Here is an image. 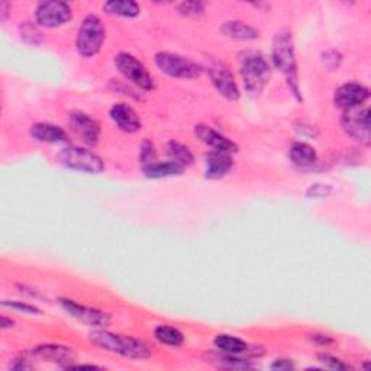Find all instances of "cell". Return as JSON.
Returning a JSON list of instances; mask_svg holds the SVG:
<instances>
[{
    "mask_svg": "<svg viewBox=\"0 0 371 371\" xmlns=\"http://www.w3.org/2000/svg\"><path fill=\"white\" fill-rule=\"evenodd\" d=\"M271 60L273 64L280 73L284 75L287 86L291 88L293 96L298 100H302L301 88H299V73H298V60L295 53L293 36L291 29H281L276 33L273 41L271 50Z\"/></svg>",
    "mask_w": 371,
    "mask_h": 371,
    "instance_id": "6da1fadb",
    "label": "cell"
},
{
    "mask_svg": "<svg viewBox=\"0 0 371 371\" xmlns=\"http://www.w3.org/2000/svg\"><path fill=\"white\" fill-rule=\"evenodd\" d=\"M90 341L109 352L119 354L122 357L135 358V360H145L152 355V348L142 340L130 337V335H120L113 334L105 329H96L90 334Z\"/></svg>",
    "mask_w": 371,
    "mask_h": 371,
    "instance_id": "7a4b0ae2",
    "label": "cell"
},
{
    "mask_svg": "<svg viewBox=\"0 0 371 371\" xmlns=\"http://www.w3.org/2000/svg\"><path fill=\"white\" fill-rule=\"evenodd\" d=\"M241 75L246 93L258 96L270 81L271 67L264 56L258 53H249L241 60Z\"/></svg>",
    "mask_w": 371,
    "mask_h": 371,
    "instance_id": "3957f363",
    "label": "cell"
},
{
    "mask_svg": "<svg viewBox=\"0 0 371 371\" xmlns=\"http://www.w3.org/2000/svg\"><path fill=\"white\" fill-rule=\"evenodd\" d=\"M106 38V29L98 15H88L81 21L77 36L75 48L81 57H95L100 53Z\"/></svg>",
    "mask_w": 371,
    "mask_h": 371,
    "instance_id": "277c9868",
    "label": "cell"
},
{
    "mask_svg": "<svg viewBox=\"0 0 371 371\" xmlns=\"http://www.w3.org/2000/svg\"><path fill=\"white\" fill-rule=\"evenodd\" d=\"M57 160L64 167L89 174H99L105 170L103 160L93 151L80 147L67 145L57 154Z\"/></svg>",
    "mask_w": 371,
    "mask_h": 371,
    "instance_id": "5b68a950",
    "label": "cell"
},
{
    "mask_svg": "<svg viewBox=\"0 0 371 371\" xmlns=\"http://www.w3.org/2000/svg\"><path fill=\"white\" fill-rule=\"evenodd\" d=\"M158 70L173 78H197L203 74V67L193 60L177 53L160 51L154 57Z\"/></svg>",
    "mask_w": 371,
    "mask_h": 371,
    "instance_id": "8992f818",
    "label": "cell"
},
{
    "mask_svg": "<svg viewBox=\"0 0 371 371\" xmlns=\"http://www.w3.org/2000/svg\"><path fill=\"white\" fill-rule=\"evenodd\" d=\"M113 63L116 70L135 88L144 92H151L155 89L152 75L135 56L130 53H119L115 56Z\"/></svg>",
    "mask_w": 371,
    "mask_h": 371,
    "instance_id": "52a82bcc",
    "label": "cell"
},
{
    "mask_svg": "<svg viewBox=\"0 0 371 371\" xmlns=\"http://www.w3.org/2000/svg\"><path fill=\"white\" fill-rule=\"evenodd\" d=\"M341 127L347 135L357 142L368 147L371 142L370 134V109L367 106L354 108L343 112Z\"/></svg>",
    "mask_w": 371,
    "mask_h": 371,
    "instance_id": "ba28073f",
    "label": "cell"
},
{
    "mask_svg": "<svg viewBox=\"0 0 371 371\" xmlns=\"http://www.w3.org/2000/svg\"><path fill=\"white\" fill-rule=\"evenodd\" d=\"M73 18V9L67 2L46 0L35 8V22L43 28H58Z\"/></svg>",
    "mask_w": 371,
    "mask_h": 371,
    "instance_id": "9c48e42d",
    "label": "cell"
},
{
    "mask_svg": "<svg viewBox=\"0 0 371 371\" xmlns=\"http://www.w3.org/2000/svg\"><path fill=\"white\" fill-rule=\"evenodd\" d=\"M208 74H209V78L212 81L214 88L218 90V93L221 96H224L226 100H231V102H236L239 99L241 93H239V88L236 85V81H235L234 73L225 63L214 61L208 67Z\"/></svg>",
    "mask_w": 371,
    "mask_h": 371,
    "instance_id": "30bf717a",
    "label": "cell"
},
{
    "mask_svg": "<svg viewBox=\"0 0 371 371\" xmlns=\"http://www.w3.org/2000/svg\"><path fill=\"white\" fill-rule=\"evenodd\" d=\"M68 123L75 137L88 147H95L100 138V123L85 112H73L68 116Z\"/></svg>",
    "mask_w": 371,
    "mask_h": 371,
    "instance_id": "8fae6325",
    "label": "cell"
},
{
    "mask_svg": "<svg viewBox=\"0 0 371 371\" xmlns=\"http://www.w3.org/2000/svg\"><path fill=\"white\" fill-rule=\"evenodd\" d=\"M60 305L70 316L83 322L88 326L102 329L110 323V316L103 310L80 305L71 299H60Z\"/></svg>",
    "mask_w": 371,
    "mask_h": 371,
    "instance_id": "7c38bea8",
    "label": "cell"
},
{
    "mask_svg": "<svg viewBox=\"0 0 371 371\" xmlns=\"http://www.w3.org/2000/svg\"><path fill=\"white\" fill-rule=\"evenodd\" d=\"M370 98L368 88L360 83H345L340 86L334 93V105L344 110H350L362 106Z\"/></svg>",
    "mask_w": 371,
    "mask_h": 371,
    "instance_id": "4fadbf2b",
    "label": "cell"
},
{
    "mask_svg": "<svg viewBox=\"0 0 371 371\" xmlns=\"http://www.w3.org/2000/svg\"><path fill=\"white\" fill-rule=\"evenodd\" d=\"M194 134L204 145H208L216 152L235 154L238 151V145L234 141H231L212 127L204 125V123H199V125L194 127Z\"/></svg>",
    "mask_w": 371,
    "mask_h": 371,
    "instance_id": "5bb4252c",
    "label": "cell"
},
{
    "mask_svg": "<svg viewBox=\"0 0 371 371\" xmlns=\"http://www.w3.org/2000/svg\"><path fill=\"white\" fill-rule=\"evenodd\" d=\"M109 115L115 125L127 134H135L142 127L138 113L127 103H115Z\"/></svg>",
    "mask_w": 371,
    "mask_h": 371,
    "instance_id": "9a60e30c",
    "label": "cell"
},
{
    "mask_svg": "<svg viewBox=\"0 0 371 371\" xmlns=\"http://www.w3.org/2000/svg\"><path fill=\"white\" fill-rule=\"evenodd\" d=\"M32 352L39 360L58 364L64 368H70L73 365V361L75 360V354L71 348L64 345H56V344L38 345Z\"/></svg>",
    "mask_w": 371,
    "mask_h": 371,
    "instance_id": "2e32d148",
    "label": "cell"
},
{
    "mask_svg": "<svg viewBox=\"0 0 371 371\" xmlns=\"http://www.w3.org/2000/svg\"><path fill=\"white\" fill-rule=\"evenodd\" d=\"M234 167V158L226 152L212 151L204 158V176L209 180L225 177Z\"/></svg>",
    "mask_w": 371,
    "mask_h": 371,
    "instance_id": "e0dca14e",
    "label": "cell"
},
{
    "mask_svg": "<svg viewBox=\"0 0 371 371\" xmlns=\"http://www.w3.org/2000/svg\"><path fill=\"white\" fill-rule=\"evenodd\" d=\"M31 137L38 142L61 144L68 141V134L58 125L50 122H36L31 127Z\"/></svg>",
    "mask_w": 371,
    "mask_h": 371,
    "instance_id": "ac0fdd59",
    "label": "cell"
},
{
    "mask_svg": "<svg viewBox=\"0 0 371 371\" xmlns=\"http://www.w3.org/2000/svg\"><path fill=\"white\" fill-rule=\"evenodd\" d=\"M214 345L218 351L231 354V355H249V354H250V357L260 355V354H257V348L253 350L244 340L234 337V335H226V334L218 335L214 341Z\"/></svg>",
    "mask_w": 371,
    "mask_h": 371,
    "instance_id": "d6986e66",
    "label": "cell"
},
{
    "mask_svg": "<svg viewBox=\"0 0 371 371\" xmlns=\"http://www.w3.org/2000/svg\"><path fill=\"white\" fill-rule=\"evenodd\" d=\"M292 162L299 169H312L315 164H318V152L316 150L303 141H298L291 147L288 151Z\"/></svg>",
    "mask_w": 371,
    "mask_h": 371,
    "instance_id": "ffe728a7",
    "label": "cell"
},
{
    "mask_svg": "<svg viewBox=\"0 0 371 371\" xmlns=\"http://www.w3.org/2000/svg\"><path fill=\"white\" fill-rule=\"evenodd\" d=\"M184 167L180 166L179 162L169 160V161H155L154 164L148 167L142 169V173L148 179H167L180 176L184 173Z\"/></svg>",
    "mask_w": 371,
    "mask_h": 371,
    "instance_id": "44dd1931",
    "label": "cell"
},
{
    "mask_svg": "<svg viewBox=\"0 0 371 371\" xmlns=\"http://www.w3.org/2000/svg\"><path fill=\"white\" fill-rule=\"evenodd\" d=\"M208 362L218 368H225V370H246L253 368V364L250 362L249 357L242 355H231L225 352H209L208 354Z\"/></svg>",
    "mask_w": 371,
    "mask_h": 371,
    "instance_id": "7402d4cb",
    "label": "cell"
},
{
    "mask_svg": "<svg viewBox=\"0 0 371 371\" xmlns=\"http://www.w3.org/2000/svg\"><path fill=\"white\" fill-rule=\"evenodd\" d=\"M221 32L231 38V39H236V41H254L260 36V32L249 25L244 23L241 21H228L221 26Z\"/></svg>",
    "mask_w": 371,
    "mask_h": 371,
    "instance_id": "603a6c76",
    "label": "cell"
},
{
    "mask_svg": "<svg viewBox=\"0 0 371 371\" xmlns=\"http://www.w3.org/2000/svg\"><path fill=\"white\" fill-rule=\"evenodd\" d=\"M103 11L112 16L137 18L141 14V6L134 0H109L103 4Z\"/></svg>",
    "mask_w": 371,
    "mask_h": 371,
    "instance_id": "cb8c5ba5",
    "label": "cell"
},
{
    "mask_svg": "<svg viewBox=\"0 0 371 371\" xmlns=\"http://www.w3.org/2000/svg\"><path fill=\"white\" fill-rule=\"evenodd\" d=\"M154 337L158 343L174 348L182 347L184 343V335L182 334V331L170 325H158L154 329Z\"/></svg>",
    "mask_w": 371,
    "mask_h": 371,
    "instance_id": "d4e9b609",
    "label": "cell"
},
{
    "mask_svg": "<svg viewBox=\"0 0 371 371\" xmlns=\"http://www.w3.org/2000/svg\"><path fill=\"white\" fill-rule=\"evenodd\" d=\"M166 151H167V155L170 157V160L179 162L180 166H183L184 169L190 167L192 164L194 162V155L193 152L190 151L189 147H186L184 144L182 142H177V141H170L166 147Z\"/></svg>",
    "mask_w": 371,
    "mask_h": 371,
    "instance_id": "484cf974",
    "label": "cell"
},
{
    "mask_svg": "<svg viewBox=\"0 0 371 371\" xmlns=\"http://www.w3.org/2000/svg\"><path fill=\"white\" fill-rule=\"evenodd\" d=\"M140 160H141V167H148L151 164H154L155 161H158L157 158V152H155V147L152 142L150 141H144L141 148H140Z\"/></svg>",
    "mask_w": 371,
    "mask_h": 371,
    "instance_id": "4316f807",
    "label": "cell"
},
{
    "mask_svg": "<svg viewBox=\"0 0 371 371\" xmlns=\"http://www.w3.org/2000/svg\"><path fill=\"white\" fill-rule=\"evenodd\" d=\"M179 12L189 18H197L204 12V4L202 2H183L179 5Z\"/></svg>",
    "mask_w": 371,
    "mask_h": 371,
    "instance_id": "83f0119b",
    "label": "cell"
},
{
    "mask_svg": "<svg viewBox=\"0 0 371 371\" xmlns=\"http://www.w3.org/2000/svg\"><path fill=\"white\" fill-rule=\"evenodd\" d=\"M2 305L5 308H11V309H15V310L28 313V315H39L41 313V310L36 306L29 305V303H23V302H18V301H4Z\"/></svg>",
    "mask_w": 371,
    "mask_h": 371,
    "instance_id": "f1b7e54d",
    "label": "cell"
},
{
    "mask_svg": "<svg viewBox=\"0 0 371 371\" xmlns=\"http://www.w3.org/2000/svg\"><path fill=\"white\" fill-rule=\"evenodd\" d=\"M318 358L322 364H325V367L331 368V370H348L350 368L348 364L343 362L340 358H335L329 354H319Z\"/></svg>",
    "mask_w": 371,
    "mask_h": 371,
    "instance_id": "f546056e",
    "label": "cell"
},
{
    "mask_svg": "<svg viewBox=\"0 0 371 371\" xmlns=\"http://www.w3.org/2000/svg\"><path fill=\"white\" fill-rule=\"evenodd\" d=\"M21 31H22V39L28 41V36H31V38H32V44H39L41 33L36 31V26H35V25H29L28 22H25V23L21 26Z\"/></svg>",
    "mask_w": 371,
    "mask_h": 371,
    "instance_id": "4dcf8cb0",
    "label": "cell"
},
{
    "mask_svg": "<svg viewBox=\"0 0 371 371\" xmlns=\"http://www.w3.org/2000/svg\"><path fill=\"white\" fill-rule=\"evenodd\" d=\"M323 63H325V66H328L329 68H338L340 67V64H341V61H343V56L338 53V51H335V50H331V51H326L325 54H323Z\"/></svg>",
    "mask_w": 371,
    "mask_h": 371,
    "instance_id": "1f68e13d",
    "label": "cell"
},
{
    "mask_svg": "<svg viewBox=\"0 0 371 371\" xmlns=\"http://www.w3.org/2000/svg\"><path fill=\"white\" fill-rule=\"evenodd\" d=\"M271 370H278V371H287V370H293L295 368V364L287 360V358H277L271 365H270Z\"/></svg>",
    "mask_w": 371,
    "mask_h": 371,
    "instance_id": "d6a6232c",
    "label": "cell"
},
{
    "mask_svg": "<svg viewBox=\"0 0 371 371\" xmlns=\"http://www.w3.org/2000/svg\"><path fill=\"white\" fill-rule=\"evenodd\" d=\"M331 189H329L326 184H312V187L308 190V194L313 196V197H325Z\"/></svg>",
    "mask_w": 371,
    "mask_h": 371,
    "instance_id": "836d02e7",
    "label": "cell"
},
{
    "mask_svg": "<svg viewBox=\"0 0 371 371\" xmlns=\"http://www.w3.org/2000/svg\"><path fill=\"white\" fill-rule=\"evenodd\" d=\"M12 370H31L33 368L32 364L28 362L26 358H16L14 362H11Z\"/></svg>",
    "mask_w": 371,
    "mask_h": 371,
    "instance_id": "e575fe53",
    "label": "cell"
},
{
    "mask_svg": "<svg viewBox=\"0 0 371 371\" xmlns=\"http://www.w3.org/2000/svg\"><path fill=\"white\" fill-rule=\"evenodd\" d=\"M11 9V5L8 2H2L0 4V19H2V22H5L8 19V15H9V11Z\"/></svg>",
    "mask_w": 371,
    "mask_h": 371,
    "instance_id": "d590c367",
    "label": "cell"
},
{
    "mask_svg": "<svg viewBox=\"0 0 371 371\" xmlns=\"http://www.w3.org/2000/svg\"><path fill=\"white\" fill-rule=\"evenodd\" d=\"M312 340H319V343H320L322 345H329V344H333V340L329 338V337H326V335H313Z\"/></svg>",
    "mask_w": 371,
    "mask_h": 371,
    "instance_id": "8d00e7d4",
    "label": "cell"
},
{
    "mask_svg": "<svg viewBox=\"0 0 371 371\" xmlns=\"http://www.w3.org/2000/svg\"><path fill=\"white\" fill-rule=\"evenodd\" d=\"M14 320L6 318V316H2V319H0V325H2V329H6V328H12L14 326Z\"/></svg>",
    "mask_w": 371,
    "mask_h": 371,
    "instance_id": "74e56055",
    "label": "cell"
}]
</instances>
